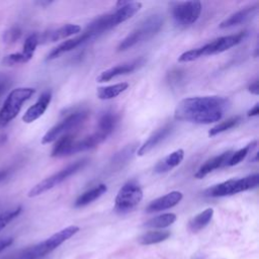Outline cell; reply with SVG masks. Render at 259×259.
Listing matches in <instances>:
<instances>
[{"instance_id":"b9f144b4","label":"cell","mask_w":259,"mask_h":259,"mask_svg":"<svg viewBox=\"0 0 259 259\" xmlns=\"http://www.w3.org/2000/svg\"><path fill=\"white\" fill-rule=\"evenodd\" d=\"M5 141H6V135H2V136H0V146H1V145H3V144L5 143Z\"/></svg>"},{"instance_id":"8fae6325","label":"cell","mask_w":259,"mask_h":259,"mask_svg":"<svg viewBox=\"0 0 259 259\" xmlns=\"http://www.w3.org/2000/svg\"><path fill=\"white\" fill-rule=\"evenodd\" d=\"M171 11L176 24L186 27L198 19L201 12V3L199 1L175 2L172 4Z\"/></svg>"},{"instance_id":"ac0fdd59","label":"cell","mask_w":259,"mask_h":259,"mask_svg":"<svg viewBox=\"0 0 259 259\" xmlns=\"http://www.w3.org/2000/svg\"><path fill=\"white\" fill-rule=\"evenodd\" d=\"M232 153H233L232 151H227V152H225V153H223V154H221L219 156L212 157L211 159L207 160L204 164H202L198 168V170L194 174V177L197 178V179H201L204 176H206L208 173H210L211 171H213V170H215L218 168L226 166L229 158L232 155Z\"/></svg>"},{"instance_id":"8d00e7d4","label":"cell","mask_w":259,"mask_h":259,"mask_svg":"<svg viewBox=\"0 0 259 259\" xmlns=\"http://www.w3.org/2000/svg\"><path fill=\"white\" fill-rule=\"evenodd\" d=\"M13 242V238L11 237H7V238H3L0 240V252L3 251L6 247L10 246Z\"/></svg>"},{"instance_id":"e0dca14e","label":"cell","mask_w":259,"mask_h":259,"mask_svg":"<svg viewBox=\"0 0 259 259\" xmlns=\"http://www.w3.org/2000/svg\"><path fill=\"white\" fill-rule=\"evenodd\" d=\"M173 130V124L172 123H167L164 126H162L161 128L157 130L138 150L137 154L139 156H143L146 155L147 153H149L151 150H153L157 145H159L161 142H163L168 136L169 134L172 132Z\"/></svg>"},{"instance_id":"4fadbf2b","label":"cell","mask_w":259,"mask_h":259,"mask_svg":"<svg viewBox=\"0 0 259 259\" xmlns=\"http://www.w3.org/2000/svg\"><path fill=\"white\" fill-rule=\"evenodd\" d=\"M51 100H52V93L50 91L44 92L39 96L37 101L34 104H32L30 107H28V109L24 112L22 116V120L25 123H30L36 120L37 118H39L49 107Z\"/></svg>"},{"instance_id":"52a82bcc","label":"cell","mask_w":259,"mask_h":259,"mask_svg":"<svg viewBox=\"0 0 259 259\" xmlns=\"http://www.w3.org/2000/svg\"><path fill=\"white\" fill-rule=\"evenodd\" d=\"M34 92L35 90L30 87L13 89L8 94L0 108V126L8 124L12 119H14L18 115L23 103L28 100Z\"/></svg>"},{"instance_id":"5bb4252c","label":"cell","mask_w":259,"mask_h":259,"mask_svg":"<svg viewBox=\"0 0 259 259\" xmlns=\"http://www.w3.org/2000/svg\"><path fill=\"white\" fill-rule=\"evenodd\" d=\"M182 197H183V194L180 191H171L151 201L148 204L146 211L151 213V212H157V211L171 208L176 204H178L181 201Z\"/></svg>"},{"instance_id":"30bf717a","label":"cell","mask_w":259,"mask_h":259,"mask_svg":"<svg viewBox=\"0 0 259 259\" xmlns=\"http://www.w3.org/2000/svg\"><path fill=\"white\" fill-rule=\"evenodd\" d=\"M87 117L88 111L83 110L68 115L66 118H64L62 121L54 125L46 133V135L41 139V144H50L58 140L60 137L67 135L70 131H73L77 128L80 124H82Z\"/></svg>"},{"instance_id":"2e32d148","label":"cell","mask_w":259,"mask_h":259,"mask_svg":"<svg viewBox=\"0 0 259 259\" xmlns=\"http://www.w3.org/2000/svg\"><path fill=\"white\" fill-rule=\"evenodd\" d=\"M81 27L77 24H66L63 25L57 29H53L50 31H46L42 35H38L39 42H48V41H57L63 38H66L68 36H71L73 34H76L80 32Z\"/></svg>"},{"instance_id":"d590c367","label":"cell","mask_w":259,"mask_h":259,"mask_svg":"<svg viewBox=\"0 0 259 259\" xmlns=\"http://www.w3.org/2000/svg\"><path fill=\"white\" fill-rule=\"evenodd\" d=\"M11 84V77L6 74L0 72V94L3 93Z\"/></svg>"},{"instance_id":"4316f807","label":"cell","mask_w":259,"mask_h":259,"mask_svg":"<svg viewBox=\"0 0 259 259\" xmlns=\"http://www.w3.org/2000/svg\"><path fill=\"white\" fill-rule=\"evenodd\" d=\"M176 221V214L172 212L163 213L160 215H157L153 219H150L145 223V227L152 228V229H163L166 227L171 226Z\"/></svg>"},{"instance_id":"6da1fadb","label":"cell","mask_w":259,"mask_h":259,"mask_svg":"<svg viewBox=\"0 0 259 259\" xmlns=\"http://www.w3.org/2000/svg\"><path fill=\"white\" fill-rule=\"evenodd\" d=\"M230 105V100L221 96L189 97L177 104L174 117L178 120L208 124L219 121Z\"/></svg>"},{"instance_id":"603a6c76","label":"cell","mask_w":259,"mask_h":259,"mask_svg":"<svg viewBox=\"0 0 259 259\" xmlns=\"http://www.w3.org/2000/svg\"><path fill=\"white\" fill-rule=\"evenodd\" d=\"M212 215H213V209L211 207H208L202 210L201 212H199L189 221L188 229L192 233H197L201 231L203 228H205L209 224Z\"/></svg>"},{"instance_id":"4dcf8cb0","label":"cell","mask_w":259,"mask_h":259,"mask_svg":"<svg viewBox=\"0 0 259 259\" xmlns=\"http://www.w3.org/2000/svg\"><path fill=\"white\" fill-rule=\"evenodd\" d=\"M241 121V117L240 116H233L231 118H228L227 120L225 121H222L221 123L214 125L213 127H211L208 132V136L209 137H213L218 134H221L223 132H226L234 126H236L239 122Z\"/></svg>"},{"instance_id":"7402d4cb","label":"cell","mask_w":259,"mask_h":259,"mask_svg":"<svg viewBox=\"0 0 259 259\" xmlns=\"http://www.w3.org/2000/svg\"><path fill=\"white\" fill-rule=\"evenodd\" d=\"M107 191V187L105 184H98L95 187L85 191L81 195L78 196V198L75 200V207H82L85 206L97 198H99L102 194H104Z\"/></svg>"},{"instance_id":"d4e9b609","label":"cell","mask_w":259,"mask_h":259,"mask_svg":"<svg viewBox=\"0 0 259 259\" xmlns=\"http://www.w3.org/2000/svg\"><path fill=\"white\" fill-rule=\"evenodd\" d=\"M127 87L128 84L126 82H121L106 87H100L97 89V97L101 100H109L125 91Z\"/></svg>"},{"instance_id":"277c9868","label":"cell","mask_w":259,"mask_h":259,"mask_svg":"<svg viewBox=\"0 0 259 259\" xmlns=\"http://www.w3.org/2000/svg\"><path fill=\"white\" fill-rule=\"evenodd\" d=\"M246 35H247V31L244 30L237 34L221 36V37H219L200 48H196V49H193V50H190V51H187V52L181 54L178 57V62H181V63L192 62V61L197 60L204 56L223 53V52L231 49L232 47L240 44Z\"/></svg>"},{"instance_id":"44dd1931","label":"cell","mask_w":259,"mask_h":259,"mask_svg":"<svg viewBox=\"0 0 259 259\" xmlns=\"http://www.w3.org/2000/svg\"><path fill=\"white\" fill-rule=\"evenodd\" d=\"M257 8H258V5L255 4V5H252V6H249V7H246V8H243V9L237 11L236 13L232 14L229 18L222 21L220 24V27L227 28V27H232V26L238 25L242 22H245L256 12Z\"/></svg>"},{"instance_id":"9c48e42d","label":"cell","mask_w":259,"mask_h":259,"mask_svg":"<svg viewBox=\"0 0 259 259\" xmlns=\"http://www.w3.org/2000/svg\"><path fill=\"white\" fill-rule=\"evenodd\" d=\"M142 198L143 190L141 186L136 181H128L118 190L114 201V209L118 213H127L141 202Z\"/></svg>"},{"instance_id":"60d3db41","label":"cell","mask_w":259,"mask_h":259,"mask_svg":"<svg viewBox=\"0 0 259 259\" xmlns=\"http://www.w3.org/2000/svg\"><path fill=\"white\" fill-rule=\"evenodd\" d=\"M259 113V104L256 103L249 111H248V116H257Z\"/></svg>"},{"instance_id":"7c38bea8","label":"cell","mask_w":259,"mask_h":259,"mask_svg":"<svg viewBox=\"0 0 259 259\" xmlns=\"http://www.w3.org/2000/svg\"><path fill=\"white\" fill-rule=\"evenodd\" d=\"M144 63H145V60L143 58H140V59L135 60L133 62L112 67V68L107 69V70L103 71L102 73H100V75L96 78V80H97V82H100V83L107 82V81L111 80L114 77L124 75V74H127V73H131V72L135 71L136 69H138L139 67L144 65Z\"/></svg>"},{"instance_id":"e575fe53","label":"cell","mask_w":259,"mask_h":259,"mask_svg":"<svg viewBox=\"0 0 259 259\" xmlns=\"http://www.w3.org/2000/svg\"><path fill=\"white\" fill-rule=\"evenodd\" d=\"M21 34H22L21 29L17 26H13L4 32L3 41L8 45H12L21 37Z\"/></svg>"},{"instance_id":"83f0119b","label":"cell","mask_w":259,"mask_h":259,"mask_svg":"<svg viewBox=\"0 0 259 259\" xmlns=\"http://www.w3.org/2000/svg\"><path fill=\"white\" fill-rule=\"evenodd\" d=\"M169 237V231H149L139 238V242L142 245H153L163 242Z\"/></svg>"},{"instance_id":"d6a6232c","label":"cell","mask_w":259,"mask_h":259,"mask_svg":"<svg viewBox=\"0 0 259 259\" xmlns=\"http://www.w3.org/2000/svg\"><path fill=\"white\" fill-rule=\"evenodd\" d=\"M22 211V207L21 206H17L13 209H9L3 213L0 214V232L10 223L12 222L15 218H17L20 212Z\"/></svg>"},{"instance_id":"1f68e13d","label":"cell","mask_w":259,"mask_h":259,"mask_svg":"<svg viewBox=\"0 0 259 259\" xmlns=\"http://www.w3.org/2000/svg\"><path fill=\"white\" fill-rule=\"evenodd\" d=\"M39 44V39H38V34L36 33H32L30 35H28L26 37V39L24 40V44H23V50H22V54L24 56H26L29 60H31L34 52H35V49L37 47V45Z\"/></svg>"},{"instance_id":"8992f818","label":"cell","mask_w":259,"mask_h":259,"mask_svg":"<svg viewBox=\"0 0 259 259\" xmlns=\"http://www.w3.org/2000/svg\"><path fill=\"white\" fill-rule=\"evenodd\" d=\"M259 181V175L252 174L239 179H229L217 185H213L204 190V195L208 197H221L227 195H233L239 192L247 191L257 187Z\"/></svg>"},{"instance_id":"3957f363","label":"cell","mask_w":259,"mask_h":259,"mask_svg":"<svg viewBox=\"0 0 259 259\" xmlns=\"http://www.w3.org/2000/svg\"><path fill=\"white\" fill-rule=\"evenodd\" d=\"M142 8L141 2H128L126 5L117 8L114 12L101 15L92 21L86 28L92 38L98 36L104 31L111 29L119 23L133 17Z\"/></svg>"},{"instance_id":"5b68a950","label":"cell","mask_w":259,"mask_h":259,"mask_svg":"<svg viewBox=\"0 0 259 259\" xmlns=\"http://www.w3.org/2000/svg\"><path fill=\"white\" fill-rule=\"evenodd\" d=\"M163 25V18L161 15L154 14L149 16L140 22L118 45L117 51L122 52L125 51L137 44L146 41L152 38L158 31L161 29Z\"/></svg>"},{"instance_id":"7a4b0ae2","label":"cell","mask_w":259,"mask_h":259,"mask_svg":"<svg viewBox=\"0 0 259 259\" xmlns=\"http://www.w3.org/2000/svg\"><path fill=\"white\" fill-rule=\"evenodd\" d=\"M79 231V227L77 226H69L58 233L52 235L47 240L26 248L20 251L17 254L12 255V257H8L6 259H41L52 251H54L57 247L63 244L65 241L69 240Z\"/></svg>"},{"instance_id":"836d02e7","label":"cell","mask_w":259,"mask_h":259,"mask_svg":"<svg viewBox=\"0 0 259 259\" xmlns=\"http://www.w3.org/2000/svg\"><path fill=\"white\" fill-rule=\"evenodd\" d=\"M29 61V59L24 56L22 53H14V54H10L7 55L2 63L6 66H13V65H17V64H23V63H27Z\"/></svg>"},{"instance_id":"f35d334b","label":"cell","mask_w":259,"mask_h":259,"mask_svg":"<svg viewBox=\"0 0 259 259\" xmlns=\"http://www.w3.org/2000/svg\"><path fill=\"white\" fill-rule=\"evenodd\" d=\"M248 90L249 92H251L252 94H255V95H258L259 94V87H258V81H254L253 83H251L248 87Z\"/></svg>"},{"instance_id":"f1b7e54d","label":"cell","mask_w":259,"mask_h":259,"mask_svg":"<svg viewBox=\"0 0 259 259\" xmlns=\"http://www.w3.org/2000/svg\"><path fill=\"white\" fill-rule=\"evenodd\" d=\"M117 123V116L112 112H106L101 115L98 122V131L107 137L113 132Z\"/></svg>"},{"instance_id":"cb8c5ba5","label":"cell","mask_w":259,"mask_h":259,"mask_svg":"<svg viewBox=\"0 0 259 259\" xmlns=\"http://www.w3.org/2000/svg\"><path fill=\"white\" fill-rule=\"evenodd\" d=\"M75 137L71 134H67L64 135L62 137H60L55 146L53 147L51 156L54 158H60V157H65L69 155V150L72 146V144L75 142Z\"/></svg>"},{"instance_id":"ffe728a7","label":"cell","mask_w":259,"mask_h":259,"mask_svg":"<svg viewBox=\"0 0 259 259\" xmlns=\"http://www.w3.org/2000/svg\"><path fill=\"white\" fill-rule=\"evenodd\" d=\"M183 158H184V151L182 149H178V150L170 153L163 159H161L155 165L154 172L158 173V174L168 172V171L172 170L173 168L177 167L182 162Z\"/></svg>"},{"instance_id":"ab89813d","label":"cell","mask_w":259,"mask_h":259,"mask_svg":"<svg viewBox=\"0 0 259 259\" xmlns=\"http://www.w3.org/2000/svg\"><path fill=\"white\" fill-rule=\"evenodd\" d=\"M180 79H181V72L180 71L176 70L175 72H171L170 73V82L171 83L172 82H176V81H178Z\"/></svg>"},{"instance_id":"ba28073f","label":"cell","mask_w":259,"mask_h":259,"mask_svg":"<svg viewBox=\"0 0 259 259\" xmlns=\"http://www.w3.org/2000/svg\"><path fill=\"white\" fill-rule=\"evenodd\" d=\"M89 162L88 159H81L79 161L74 162L73 164H70L69 166L65 167L64 169L60 170L59 172L51 175L50 177L41 180L37 184H35L28 192V197H34L37 195L42 194L44 192L52 189L53 187L59 185L66 179H68L70 176L74 175L78 171H80L82 168H84L87 163Z\"/></svg>"},{"instance_id":"74e56055","label":"cell","mask_w":259,"mask_h":259,"mask_svg":"<svg viewBox=\"0 0 259 259\" xmlns=\"http://www.w3.org/2000/svg\"><path fill=\"white\" fill-rule=\"evenodd\" d=\"M11 171H12L11 167H6V168L0 170V183L3 182L10 175Z\"/></svg>"},{"instance_id":"7bdbcfd3","label":"cell","mask_w":259,"mask_h":259,"mask_svg":"<svg viewBox=\"0 0 259 259\" xmlns=\"http://www.w3.org/2000/svg\"><path fill=\"white\" fill-rule=\"evenodd\" d=\"M51 2H44V1H40V2H37V4H39V5H48V4H50Z\"/></svg>"},{"instance_id":"484cf974","label":"cell","mask_w":259,"mask_h":259,"mask_svg":"<svg viewBox=\"0 0 259 259\" xmlns=\"http://www.w3.org/2000/svg\"><path fill=\"white\" fill-rule=\"evenodd\" d=\"M137 148V144H132V145H127L126 147H124L122 150H120L118 153H116L113 157L112 160L110 161V166L111 168H115V169H119L120 167H122L124 164L127 163V161L132 158L135 150Z\"/></svg>"},{"instance_id":"d6986e66","label":"cell","mask_w":259,"mask_h":259,"mask_svg":"<svg viewBox=\"0 0 259 259\" xmlns=\"http://www.w3.org/2000/svg\"><path fill=\"white\" fill-rule=\"evenodd\" d=\"M107 138L106 135H104L103 133L97 131L96 133L86 137L85 139L79 141V142H74L69 150V155L78 153V152H83V151H87L90 149L95 148L96 146H98L100 143H102L103 141H105V139ZM68 155V156H69Z\"/></svg>"},{"instance_id":"9a60e30c","label":"cell","mask_w":259,"mask_h":259,"mask_svg":"<svg viewBox=\"0 0 259 259\" xmlns=\"http://www.w3.org/2000/svg\"><path fill=\"white\" fill-rule=\"evenodd\" d=\"M89 39H92V36L90 35L89 32H87L85 30L81 35H79L77 37H74V38H71V39H68V40H65L62 44H60L58 47H56L54 50H52L50 52V54L47 56L46 60L47 61L54 60V59L58 58L59 56H61L62 54L66 53V52H69V51H72L73 49H76L77 47H79L82 44L88 41Z\"/></svg>"},{"instance_id":"f546056e","label":"cell","mask_w":259,"mask_h":259,"mask_svg":"<svg viewBox=\"0 0 259 259\" xmlns=\"http://www.w3.org/2000/svg\"><path fill=\"white\" fill-rule=\"evenodd\" d=\"M256 145H257V141H254L251 144L247 145L246 147H244L236 152H233L231 157L229 158L226 166H235V165L239 164L242 160H244L246 158V156L249 154V152L252 151L256 147Z\"/></svg>"}]
</instances>
